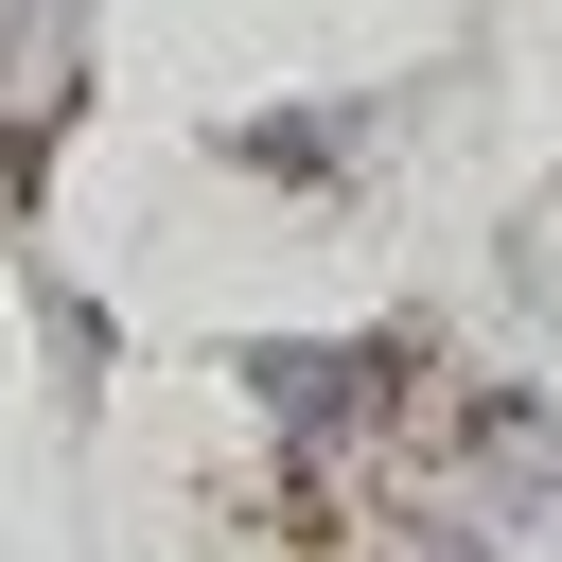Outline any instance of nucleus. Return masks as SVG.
Listing matches in <instances>:
<instances>
[{"instance_id": "f257e3e1", "label": "nucleus", "mask_w": 562, "mask_h": 562, "mask_svg": "<svg viewBox=\"0 0 562 562\" xmlns=\"http://www.w3.org/2000/svg\"><path fill=\"white\" fill-rule=\"evenodd\" d=\"M228 386L263 404L281 457H351V439H386V422H439V351H422V334H246Z\"/></svg>"}, {"instance_id": "f03ea898", "label": "nucleus", "mask_w": 562, "mask_h": 562, "mask_svg": "<svg viewBox=\"0 0 562 562\" xmlns=\"http://www.w3.org/2000/svg\"><path fill=\"white\" fill-rule=\"evenodd\" d=\"M439 492L492 527H544L562 509V404L544 386H439Z\"/></svg>"}, {"instance_id": "7ed1b4c3", "label": "nucleus", "mask_w": 562, "mask_h": 562, "mask_svg": "<svg viewBox=\"0 0 562 562\" xmlns=\"http://www.w3.org/2000/svg\"><path fill=\"white\" fill-rule=\"evenodd\" d=\"M70 105H88V0H0V211H35Z\"/></svg>"}, {"instance_id": "20e7f679", "label": "nucleus", "mask_w": 562, "mask_h": 562, "mask_svg": "<svg viewBox=\"0 0 562 562\" xmlns=\"http://www.w3.org/2000/svg\"><path fill=\"white\" fill-rule=\"evenodd\" d=\"M369 123H386V105H263V123H228V158L281 176V193H334V176L369 158Z\"/></svg>"}, {"instance_id": "39448f33", "label": "nucleus", "mask_w": 562, "mask_h": 562, "mask_svg": "<svg viewBox=\"0 0 562 562\" xmlns=\"http://www.w3.org/2000/svg\"><path fill=\"white\" fill-rule=\"evenodd\" d=\"M369 562H509V527L492 509H457V492H422V509H386V544Z\"/></svg>"}]
</instances>
